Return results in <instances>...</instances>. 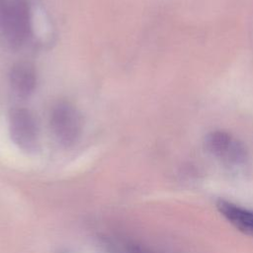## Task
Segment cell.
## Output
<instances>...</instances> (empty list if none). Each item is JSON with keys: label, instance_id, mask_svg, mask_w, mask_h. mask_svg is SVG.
Returning <instances> with one entry per match:
<instances>
[{"label": "cell", "instance_id": "1", "mask_svg": "<svg viewBox=\"0 0 253 253\" xmlns=\"http://www.w3.org/2000/svg\"><path fill=\"white\" fill-rule=\"evenodd\" d=\"M31 34L28 0H0V37L11 48L21 47Z\"/></svg>", "mask_w": 253, "mask_h": 253}, {"label": "cell", "instance_id": "2", "mask_svg": "<svg viewBox=\"0 0 253 253\" xmlns=\"http://www.w3.org/2000/svg\"><path fill=\"white\" fill-rule=\"evenodd\" d=\"M205 147L212 156L231 169H239L248 163V151L236 137L223 130H213L205 137Z\"/></svg>", "mask_w": 253, "mask_h": 253}, {"label": "cell", "instance_id": "3", "mask_svg": "<svg viewBox=\"0 0 253 253\" xmlns=\"http://www.w3.org/2000/svg\"><path fill=\"white\" fill-rule=\"evenodd\" d=\"M50 126L56 139L62 145L70 146L80 136L82 121L74 106L67 102H60L52 109Z\"/></svg>", "mask_w": 253, "mask_h": 253}, {"label": "cell", "instance_id": "4", "mask_svg": "<svg viewBox=\"0 0 253 253\" xmlns=\"http://www.w3.org/2000/svg\"><path fill=\"white\" fill-rule=\"evenodd\" d=\"M9 131L14 143L25 151L36 150L39 127L34 115L27 109L15 108L9 114Z\"/></svg>", "mask_w": 253, "mask_h": 253}, {"label": "cell", "instance_id": "5", "mask_svg": "<svg viewBox=\"0 0 253 253\" xmlns=\"http://www.w3.org/2000/svg\"><path fill=\"white\" fill-rule=\"evenodd\" d=\"M9 77L12 90L18 97L27 98L34 92L37 76L35 68L30 62L21 61L14 64Z\"/></svg>", "mask_w": 253, "mask_h": 253}, {"label": "cell", "instance_id": "6", "mask_svg": "<svg viewBox=\"0 0 253 253\" xmlns=\"http://www.w3.org/2000/svg\"><path fill=\"white\" fill-rule=\"evenodd\" d=\"M216 209L219 213L236 229L253 236V211L243 209L231 202L218 200Z\"/></svg>", "mask_w": 253, "mask_h": 253}]
</instances>
